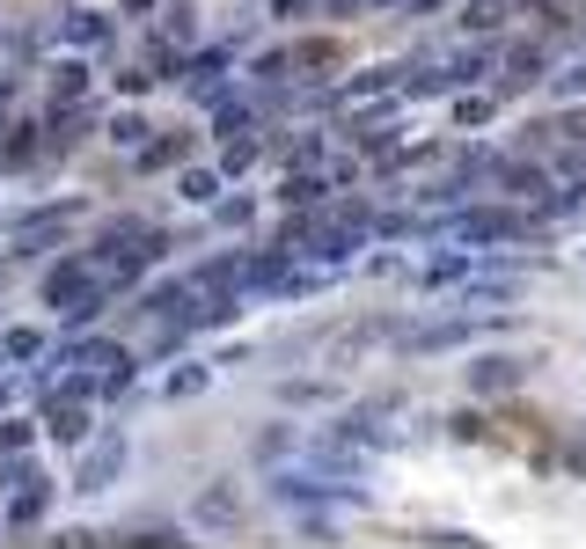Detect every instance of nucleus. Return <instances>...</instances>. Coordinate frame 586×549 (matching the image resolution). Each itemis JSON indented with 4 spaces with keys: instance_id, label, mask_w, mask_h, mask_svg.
<instances>
[{
    "instance_id": "f257e3e1",
    "label": "nucleus",
    "mask_w": 586,
    "mask_h": 549,
    "mask_svg": "<svg viewBox=\"0 0 586 549\" xmlns=\"http://www.w3.org/2000/svg\"><path fill=\"white\" fill-rule=\"evenodd\" d=\"M118 469H125V440L110 432V440L81 462V491H89V499H96V491H110V477H118Z\"/></svg>"
},
{
    "instance_id": "f03ea898",
    "label": "nucleus",
    "mask_w": 586,
    "mask_h": 549,
    "mask_svg": "<svg viewBox=\"0 0 586 549\" xmlns=\"http://www.w3.org/2000/svg\"><path fill=\"white\" fill-rule=\"evenodd\" d=\"M506 235H520L513 213H462L455 220V242H469V249H477V242H506Z\"/></svg>"
},
{
    "instance_id": "7ed1b4c3",
    "label": "nucleus",
    "mask_w": 586,
    "mask_h": 549,
    "mask_svg": "<svg viewBox=\"0 0 586 549\" xmlns=\"http://www.w3.org/2000/svg\"><path fill=\"white\" fill-rule=\"evenodd\" d=\"M520 374H528L520 359H477V366H469V388H484V396H499V388H520Z\"/></svg>"
},
{
    "instance_id": "20e7f679",
    "label": "nucleus",
    "mask_w": 586,
    "mask_h": 549,
    "mask_svg": "<svg viewBox=\"0 0 586 549\" xmlns=\"http://www.w3.org/2000/svg\"><path fill=\"white\" fill-rule=\"evenodd\" d=\"M235 521H243L235 491H206V499H198V527H235Z\"/></svg>"
},
{
    "instance_id": "39448f33",
    "label": "nucleus",
    "mask_w": 586,
    "mask_h": 549,
    "mask_svg": "<svg viewBox=\"0 0 586 549\" xmlns=\"http://www.w3.org/2000/svg\"><path fill=\"white\" fill-rule=\"evenodd\" d=\"M45 505H51V491H45V477H37V491H23L8 521H15V527H30V521H45Z\"/></svg>"
},
{
    "instance_id": "423d86ee",
    "label": "nucleus",
    "mask_w": 586,
    "mask_h": 549,
    "mask_svg": "<svg viewBox=\"0 0 586 549\" xmlns=\"http://www.w3.org/2000/svg\"><path fill=\"white\" fill-rule=\"evenodd\" d=\"M184 198H191V206H213V198H220V176L191 168V176H184Z\"/></svg>"
},
{
    "instance_id": "0eeeda50",
    "label": "nucleus",
    "mask_w": 586,
    "mask_h": 549,
    "mask_svg": "<svg viewBox=\"0 0 586 549\" xmlns=\"http://www.w3.org/2000/svg\"><path fill=\"white\" fill-rule=\"evenodd\" d=\"M81 425H89V418H81L73 404H59V410H51V432H59V440H81Z\"/></svg>"
},
{
    "instance_id": "6e6552de",
    "label": "nucleus",
    "mask_w": 586,
    "mask_h": 549,
    "mask_svg": "<svg viewBox=\"0 0 586 549\" xmlns=\"http://www.w3.org/2000/svg\"><path fill=\"white\" fill-rule=\"evenodd\" d=\"M198 388H206V366H184V374H169V396H176V404H184V396H198Z\"/></svg>"
},
{
    "instance_id": "1a4fd4ad",
    "label": "nucleus",
    "mask_w": 586,
    "mask_h": 549,
    "mask_svg": "<svg viewBox=\"0 0 586 549\" xmlns=\"http://www.w3.org/2000/svg\"><path fill=\"white\" fill-rule=\"evenodd\" d=\"M67 37H73V45H96V37H103V15H73Z\"/></svg>"
},
{
    "instance_id": "9d476101",
    "label": "nucleus",
    "mask_w": 586,
    "mask_h": 549,
    "mask_svg": "<svg viewBox=\"0 0 586 549\" xmlns=\"http://www.w3.org/2000/svg\"><path fill=\"white\" fill-rule=\"evenodd\" d=\"M8 359H37V330H8Z\"/></svg>"
},
{
    "instance_id": "9b49d317",
    "label": "nucleus",
    "mask_w": 586,
    "mask_h": 549,
    "mask_svg": "<svg viewBox=\"0 0 586 549\" xmlns=\"http://www.w3.org/2000/svg\"><path fill=\"white\" fill-rule=\"evenodd\" d=\"M506 184H513V191H528V198H536V191H542V168H506Z\"/></svg>"
},
{
    "instance_id": "f8f14e48",
    "label": "nucleus",
    "mask_w": 586,
    "mask_h": 549,
    "mask_svg": "<svg viewBox=\"0 0 586 549\" xmlns=\"http://www.w3.org/2000/svg\"><path fill=\"white\" fill-rule=\"evenodd\" d=\"M30 440V425H15V418H0V454H15Z\"/></svg>"
},
{
    "instance_id": "ddd939ff",
    "label": "nucleus",
    "mask_w": 586,
    "mask_h": 549,
    "mask_svg": "<svg viewBox=\"0 0 586 549\" xmlns=\"http://www.w3.org/2000/svg\"><path fill=\"white\" fill-rule=\"evenodd\" d=\"M447 432H455V440H484V418H477V410H462V418H455Z\"/></svg>"
},
{
    "instance_id": "4468645a",
    "label": "nucleus",
    "mask_w": 586,
    "mask_h": 549,
    "mask_svg": "<svg viewBox=\"0 0 586 549\" xmlns=\"http://www.w3.org/2000/svg\"><path fill=\"white\" fill-rule=\"evenodd\" d=\"M140 132H146L140 118H118V125H110V140H118V147H140Z\"/></svg>"
},
{
    "instance_id": "2eb2a0df",
    "label": "nucleus",
    "mask_w": 586,
    "mask_h": 549,
    "mask_svg": "<svg viewBox=\"0 0 586 549\" xmlns=\"http://www.w3.org/2000/svg\"><path fill=\"white\" fill-rule=\"evenodd\" d=\"M293 447V432L286 425H279V432H265V440H257V454H265V462H271V454H286Z\"/></svg>"
},
{
    "instance_id": "dca6fc26",
    "label": "nucleus",
    "mask_w": 586,
    "mask_h": 549,
    "mask_svg": "<svg viewBox=\"0 0 586 549\" xmlns=\"http://www.w3.org/2000/svg\"><path fill=\"white\" fill-rule=\"evenodd\" d=\"M558 89H564V96H579V89H586V59H579L572 73H558Z\"/></svg>"
}]
</instances>
